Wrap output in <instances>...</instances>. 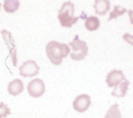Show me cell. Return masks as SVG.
Segmentation results:
<instances>
[{
  "label": "cell",
  "mask_w": 133,
  "mask_h": 118,
  "mask_svg": "<svg viewBox=\"0 0 133 118\" xmlns=\"http://www.w3.org/2000/svg\"><path fill=\"white\" fill-rule=\"evenodd\" d=\"M46 52L50 61L55 65H59L63 58L68 56L70 48L68 45L57 41H50L46 47Z\"/></svg>",
  "instance_id": "1"
},
{
  "label": "cell",
  "mask_w": 133,
  "mask_h": 118,
  "mask_svg": "<svg viewBox=\"0 0 133 118\" xmlns=\"http://www.w3.org/2000/svg\"><path fill=\"white\" fill-rule=\"evenodd\" d=\"M75 5L70 1L65 2L58 11V19L62 27H71L79 17H74Z\"/></svg>",
  "instance_id": "2"
},
{
  "label": "cell",
  "mask_w": 133,
  "mask_h": 118,
  "mask_svg": "<svg viewBox=\"0 0 133 118\" xmlns=\"http://www.w3.org/2000/svg\"><path fill=\"white\" fill-rule=\"evenodd\" d=\"M73 50V52L70 54L71 58L74 60H81L84 59L88 55V47L86 42L79 39L77 36L73 39V40L69 43Z\"/></svg>",
  "instance_id": "3"
},
{
  "label": "cell",
  "mask_w": 133,
  "mask_h": 118,
  "mask_svg": "<svg viewBox=\"0 0 133 118\" xmlns=\"http://www.w3.org/2000/svg\"><path fill=\"white\" fill-rule=\"evenodd\" d=\"M19 75L24 77H32L38 74L40 67L34 60H28L19 66Z\"/></svg>",
  "instance_id": "4"
},
{
  "label": "cell",
  "mask_w": 133,
  "mask_h": 118,
  "mask_svg": "<svg viewBox=\"0 0 133 118\" xmlns=\"http://www.w3.org/2000/svg\"><path fill=\"white\" fill-rule=\"evenodd\" d=\"M1 33L2 34V36H3V40L5 41V44L8 46L9 52H10V56L11 57V60H12L14 66H16L17 62H18L17 50L16 48V45L14 44V40L13 37L11 36V32L5 30H3L1 31Z\"/></svg>",
  "instance_id": "5"
},
{
  "label": "cell",
  "mask_w": 133,
  "mask_h": 118,
  "mask_svg": "<svg viewBox=\"0 0 133 118\" xmlns=\"http://www.w3.org/2000/svg\"><path fill=\"white\" fill-rule=\"evenodd\" d=\"M45 91V85L43 81L40 79H35L29 82L28 85V92L32 97H40Z\"/></svg>",
  "instance_id": "6"
},
{
  "label": "cell",
  "mask_w": 133,
  "mask_h": 118,
  "mask_svg": "<svg viewBox=\"0 0 133 118\" xmlns=\"http://www.w3.org/2000/svg\"><path fill=\"white\" fill-rule=\"evenodd\" d=\"M91 105L90 97L85 94H82L77 96L73 103V108L77 112L83 113L88 109Z\"/></svg>",
  "instance_id": "7"
},
{
  "label": "cell",
  "mask_w": 133,
  "mask_h": 118,
  "mask_svg": "<svg viewBox=\"0 0 133 118\" xmlns=\"http://www.w3.org/2000/svg\"><path fill=\"white\" fill-rule=\"evenodd\" d=\"M127 80L122 71L120 70H112L108 74L105 79V82L109 87H113L118 85L122 81Z\"/></svg>",
  "instance_id": "8"
},
{
  "label": "cell",
  "mask_w": 133,
  "mask_h": 118,
  "mask_svg": "<svg viewBox=\"0 0 133 118\" xmlns=\"http://www.w3.org/2000/svg\"><path fill=\"white\" fill-rule=\"evenodd\" d=\"M24 89L23 82L20 79H15L10 82L8 86V91L10 95L17 96Z\"/></svg>",
  "instance_id": "9"
},
{
  "label": "cell",
  "mask_w": 133,
  "mask_h": 118,
  "mask_svg": "<svg viewBox=\"0 0 133 118\" xmlns=\"http://www.w3.org/2000/svg\"><path fill=\"white\" fill-rule=\"evenodd\" d=\"M94 8L96 13L104 16L110 9V2L109 0H95Z\"/></svg>",
  "instance_id": "10"
},
{
  "label": "cell",
  "mask_w": 133,
  "mask_h": 118,
  "mask_svg": "<svg viewBox=\"0 0 133 118\" xmlns=\"http://www.w3.org/2000/svg\"><path fill=\"white\" fill-rule=\"evenodd\" d=\"M129 85H130V82L127 79L125 80L119 85L116 86L112 92V95L117 97H124L127 94Z\"/></svg>",
  "instance_id": "11"
},
{
  "label": "cell",
  "mask_w": 133,
  "mask_h": 118,
  "mask_svg": "<svg viewBox=\"0 0 133 118\" xmlns=\"http://www.w3.org/2000/svg\"><path fill=\"white\" fill-rule=\"evenodd\" d=\"M100 26V22L98 18L94 16H89L86 19L85 22V27L89 31H95L98 29Z\"/></svg>",
  "instance_id": "12"
},
{
  "label": "cell",
  "mask_w": 133,
  "mask_h": 118,
  "mask_svg": "<svg viewBox=\"0 0 133 118\" xmlns=\"http://www.w3.org/2000/svg\"><path fill=\"white\" fill-rule=\"evenodd\" d=\"M19 7V0H5L3 9L8 13H14L18 10Z\"/></svg>",
  "instance_id": "13"
},
{
  "label": "cell",
  "mask_w": 133,
  "mask_h": 118,
  "mask_svg": "<svg viewBox=\"0 0 133 118\" xmlns=\"http://www.w3.org/2000/svg\"><path fill=\"white\" fill-rule=\"evenodd\" d=\"M104 118H122V115L118 109V105L115 103L112 105L107 112Z\"/></svg>",
  "instance_id": "14"
},
{
  "label": "cell",
  "mask_w": 133,
  "mask_h": 118,
  "mask_svg": "<svg viewBox=\"0 0 133 118\" xmlns=\"http://www.w3.org/2000/svg\"><path fill=\"white\" fill-rule=\"evenodd\" d=\"M127 11V9L120 5H114V10L110 13V17L108 18V21H110L112 19H116L118 16L124 14Z\"/></svg>",
  "instance_id": "15"
},
{
  "label": "cell",
  "mask_w": 133,
  "mask_h": 118,
  "mask_svg": "<svg viewBox=\"0 0 133 118\" xmlns=\"http://www.w3.org/2000/svg\"><path fill=\"white\" fill-rule=\"evenodd\" d=\"M10 113H11L10 109L8 107V105L3 103V102H1L0 103V118L6 117Z\"/></svg>",
  "instance_id": "16"
},
{
  "label": "cell",
  "mask_w": 133,
  "mask_h": 118,
  "mask_svg": "<svg viewBox=\"0 0 133 118\" xmlns=\"http://www.w3.org/2000/svg\"><path fill=\"white\" fill-rule=\"evenodd\" d=\"M122 38H123L124 40L127 43L133 46V35H131V34H128V33H126V34H124Z\"/></svg>",
  "instance_id": "17"
},
{
  "label": "cell",
  "mask_w": 133,
  "mask_h": 118,
  "mask_svg": "<svg viewBox=\"0 0 133 118\" xmlns=\"http://www.w3.org/2000/svg\"><path fill=\"white\" fill-rule=\"evenodd\" d=\"M128 16L130 18V21L132 24H133V10H130L128 11Z\"/></svg>",
  "instance_id": "18"
},
{
  "label": "cell",
  "mask_w": 133,
  "mask_h": 118,
  "mask_svg": "<svg viewBox=\"0 0 133 118\" xmlns=\"http://www.w3.org/2000/svg\"><path fill=\"white\" fill-rule=\"evenodd\" d=\"M1 5H2V4H1V3H0V10H1Z\"/></svg>",
  "instance_id": "19"
}]
</instances>
